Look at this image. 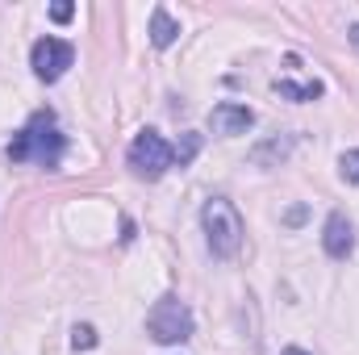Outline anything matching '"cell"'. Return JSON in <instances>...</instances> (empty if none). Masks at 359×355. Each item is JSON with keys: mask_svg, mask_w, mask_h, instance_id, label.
Masks as SVG:
<instances>
[{"mask_svg": "<svg viewBox=\"0 0 359 355\" xmlns=\"http://www.w3.org/2000/svg\"><path fill=\"white\" fill-rule=\"evenodd\" d=\"M280 355H309V351H301V347H284Z\"/></svg>", "mask_w": 359, "mask_h": 355, "instance_id": "15", "label": "cell"}, {"mask_svg": "<svg viewBox=\"0 0 359 355\" xmlns=\"http://www.w3.org/2000/svg\"><path fill=\"white\" fill-rule=\"evenodd\" d=\"M72 13H76L72 4H55V8H50V17H55L59 25H63V21H72Z\"/></svg>", "mask_w": 359, "mask_h": 355, "instance_id": "14", "label": "cell"}, {"mask_svg": "<svg viewBox=\"0 0 359 355\" xmlns=\"http://www.w3.org/2000/svg\"><path fill=\"white\" fill-rule=\"evenodd\" d=\"M192 330H196L192 309H188L180 297H159V301L151 305V314H147V335H151L155 343H163V347H180V343H188Z\"/></svg>", "mask_w": 359, "mask_h": 355, "instance_id": "3", "label": "cell"}, {"mask_svg": "<svg viewBox=\"0 0 359 355\" xmlns=\"http://www.w3.org/2000/svg\"><path fill=\"white\" fill-rule=\"evenodd\" d=\"M351 42L359 46V25H351Z\"/></svg>", "mask_w": 359, "mask_h": 355, "instance_id": "16", "label": "cell"}, {"mask_svg": "<svg viewBox=\"0 0 359 355\" xmlns=\"http://www.w3.org/2000/svg\"><path fill=\"white\" fill-rule=\"evenodd\" d=\"M322 247H326L330 260H347V255L355 251V226H351L347 213L334 209V213L326 217V226H322Z\"/></svg>", "mask_w": 359, "mask_h": 355, "instance_id": "7", "label": "cell"}, {"mask_svg": "<svg viewBox=\"0 0 359 355\" xmlns=\"http://www.w3.org/2000/svg\"><path fill=\"white\" fill-rule=\"evenodd\" d=\"M201 230H205V243L217 260H234L243 239H247V226H243V213L226 201V196H209L205 209H201Z\"/></svg>", "mask_w": 359, "mask_h": 355, "instance_id": "2", "label": "cell"}, {"mask_svg": "<svg viewBox=\"0 0 359 355\" xmlns=\"http://www.w3.org/2000/svg\"><path fill=\"white\" fill-rule=\"evenodd\" d=\"M271 88L280 92L284 100H297V105H305V100H318V96L326 92V84H318V80H309V84H292V80H276Z\"/></svg>", "mask_w": 359, "mask_h": 355, "instance_id": "9", "label": "cell"}, {"mask_svg": "<svg viewBox=\"0 0 359 355\" xmlns=\"http://www.w3.org/2000/svg\"><path fill=\"white\" fill-rule=\"evenodd\" d=\"M176 38H180V21L168 13V8H155V13H151V46L168 51Z\"/></svg>", "mask_w": 359, "mask_h": 355, "instance_id": "8", "label": "cell"}, {"mask_svg": "<svg viewBox=\"0 0 359 355\" xmlns=\"http://www.w3.org/2000/svg\"><path fill=\"white\" fill-rule=\"evenodd\" d=\"M72 63H76V46L63 42V38H50V34L38 38L34 51H29V67H34V76H38L42 84H59Z\"/></svg>", "mask_w": 359, "mask_h": 355, "instance_id": "5", "label": "cell"}, {"mask_svg": "<svg viewBox=\"0 0 359 355\" xmlns=\"http://www.w3.org/2000/svg\"><path fill=\"white\" fill-rule=\"evenodd\" d=\"M126 163H130V172L138 180H159L176 168V151H172V142H168L159 130H142V134L130 142Z\"/></svg>", "mask_w": 359, "mask_h": 355, "instance_id": "4", "label": "cell"}, {"mask_svg": "<svg viewBox=\"0 0 359 355\" xmlns=\"http://www.w3.org/2000/svg\"><path fill=\"white\" fill-rule=\"evenodd\" d=\"M172 151H176L180 168H188V163L196 159V151H201V134H184V142H180V147H172Z\"/></svg>", "mask_w": 359, "mask_h": 355, "instance_id": "11", "label": "cell"}, {"mask_svg": "<svg viewBox=\"0 0 359 355\" xmlns=\"http://www.w3.org/2000/svg\"><path fill=\"white\" fill-rule=\"evenodd\" d=\"M255 126V109L251 105H238V100H222L209 109V130L222 134V138H238Z\"/></svg>", "mask_w": 359, "mask_h": 355, "instance_id": "6", "label": "cell"}, {"mask_svg": "<svg viewBox=\"0 0 359 355\" xmlns=\"http://www.w3.org/2000/svg\"><path fill=\"white\" fill-rule=\"evenodd\" d=\"M72 347H76V351H92V347H96V330H92V326H76V330H72Z\"/></svg>", "mask_w": 359, "mask_h": 355, "instance_id": "13", "label": "cell"}, {"mask_svg": "<svg viewBox=\"0 0 359 355\" xmlns=\"http://www.w3.org/2000/svg\"><path fill=\"white\" fill-rule=\"evenodd\" d=\"M288 151H292V134H288V138H271V142H264V147H255V151H251V163L271 168L276 159H288Z\"/></svg>", "mask_w": 359, "mask_h": 355, "instance_id": "10", "label": "cell"}, {"mask_svg": "<svg viewBox=\"0 0 359 355\" xmlns=\"http://www.w3.org/2000/svg\"><path fill=\"white\" fill-rule=\"evenodd\" d=\"M63 151H67V134L59 130V117L55 109H38L29 113V121L13 134L8 142V159L13 163H34L42 172H55L63 163Z\"/></svg>", "mask_w": 359, "mask_h": 355, "instance_id": "1", "label": "cell"}, {"mask_svg": "<svg viewBox=\"0 0 359 355\" xmlns=\"http://www.w3.org/2000/svg\"><path fill=\"white\" fill-rule=\"evenodd\" d=\"M339 172H343V180H347V184H359V151H343Z\"/></svg>", "mask_w": 359, "mask_h": 355, "instance_id": "12", "label": "cell"}]
</instances>
